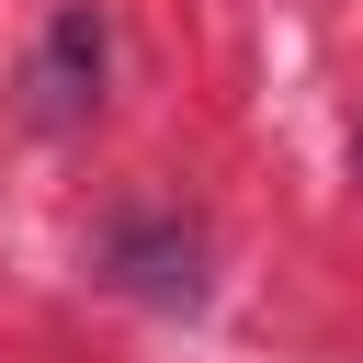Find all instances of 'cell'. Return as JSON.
Here are the masks:
<instances>
[{
	"label": "cell",
	"mask_w": 363,
	"mask_h": 363,
	"mask_svg": "<svg viewBox=\"0 0 363 363\" xmlns=\"http://www.w3.org/2000/svg\"><path fill=\"white\" fill-rule=\"evenodd\" d=\"M91 102H102V11L68 0V11L45 23L34 68H23V113H34V125H91Z\"/></svg>",
	"instance_id": "6da1fadb"
},
{
	"label": "cell",
	"mask_w": 363,
	"mask_h": 363,
	"mask_svg": "<svg viewBox=\"0 0 363 363\" xmlns=\"http://www.w3.org/2000/svg\"><path fill=\"white\" fill-rule=\"evenodd\" d=\"M102 261H113L136 295H159V306H193V284H204V272H193L204 250H193V227H182V216H136V227H113V238H102Z\"/></svg>",
	"instance_id": "7a4b0ae2"
}]
</instances>
